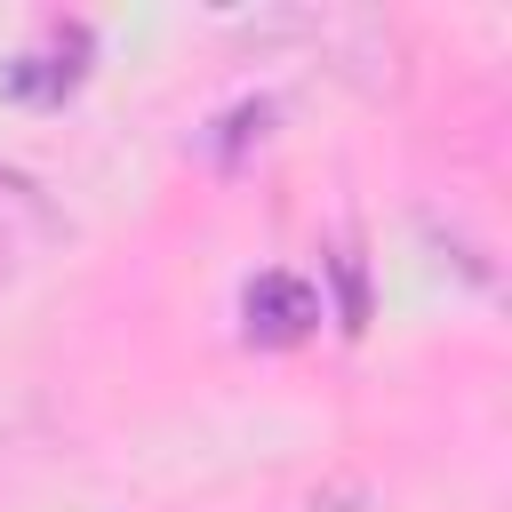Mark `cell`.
<instances>
[{"instance_id": "1", "label": "cell", "mask_w": 512, "mask_h": 512, "mask_svg": "<svg viewBox=\"0 0 512 512\" xmlns=\"http://www.w3.org/2000/svg\"><path fill=\"white\" fill-rule=\"evenodd\" d=\"M320 312H328L320 288H312L304 272H280V264L240 288V328H248V344H272V352H280V344H304V336L320 328Z\"/></svg>"}, {"instance_id": "2", "label": "cell", "mask_w": 512, "mask_h": 512, "mask_svg": "<svg viewBox=\"0 0 512 512\" xmlns=\"http://www.w3.org/2000/svg\"><path fill=\"white\" fill-rule=\"evenodd\" d=\"M80 56H88V40L72 32V40H64V56H56V48H40V56H16V64L0 72V88H8L16 104H64V96L80 88Z\"/></svg>"}]
</instances>
